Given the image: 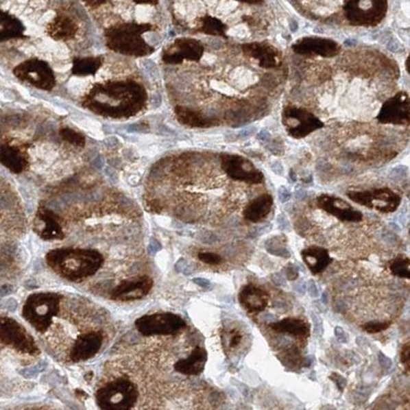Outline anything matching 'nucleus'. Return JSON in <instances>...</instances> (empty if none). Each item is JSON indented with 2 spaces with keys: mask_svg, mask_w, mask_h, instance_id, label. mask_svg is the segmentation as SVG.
Here are the masks:
<instances>
[{
  "mask_svg": "<svg viewBox=\"0 0 410 410\" xmlns=\"http://www.w3.org/2000/svg\"><path fill=\"white\" fill-rule=\"evenodd\" d=\"M200 31H202L205 34L224 36L225 35L226 25L219 19L207 16L202 19Z\"/></svg>",
  "mask_w": 410,
  "mask_h": 410,
  "instance_id": "nucleus-31",
  "label": "nucleus"
},
{
  "mask_svg": "<svg viewBox=\"0 0 410 410\" xmlns=\"http://www.w3.org/2000/svg\"><path fill=\"white\" fill-rule=\"evenodd\" d=\"M134 325L145 337L177 335L187 327L181 316L171 312L144 315L136 319Z\"/></svg>",
  "mask_w": 410,
  "mask_h": 410,
  "instance_id": "nucleus-5",
  "label": "nucleus"
},
{
  "mask_svg": "<svg viewBox=\"0 0 410 410\" xmlns=\"http://www.w3.org/2000/svg\"><path fill=\"white\" fill-rule=\"evenodd\" d=\"M272 280L274 281L275 285H278V287H283L285 285V280L283 278L282 275L280 273H277V274L273 275Z\"/></svg>",
  "mask_w": 410,
  "mask_h": 410,
  "instance_id": "nucleus-45",
  "label": "nucleus"
},
{
  "mask_svg": "<svg viewBox=\"0 0 410 410\" xmlns=\"http://www.w3.org/2000/svg\"><path fill=\"white\" fill-rule=\"evenodd\" d=\"M193 281L194 283H196V285H200V287H204V289L210 287V282H209L208 280H206V279L204 278H195Z\"/></svg>",
  "mask_w": 410,
  "mask_h": 410,
  "instance_id": "nucleus-46",
  "label": "nucleus"
},
{
  "mask_svg": "<svg viewBox=\"0 0 410 410\" xmlns=\"http://www.w3.org/2000/svg\"><path fill=\"white\" fill-rule=\"evenodd\" d=\"M311 317H312L313 323H314L315 333H317L318 335H323V324L320 317H319L318 315L315 314V313H312Z\"/></svg>",
  "mask_w": 410,
  "mask_h": 410,
  "instance_id": "nucleus-39",
  "label": "nucleus"
},
{
  "mask_svg": "<svg viewBox=\"0 0 410 410\" xmlns=\"http://www.w3.org/2000/svg\"><path fill=\"white\" fill-rule=\"evenodd\" d=\"M0 159L2 165L14 173H23L27 167V158L24 153L12 145H2Z\"/></svg>",
  "mask_w": 410,
  "mask_h": 410,
  "instance_id": "nucleus-24",
  "label": "nucleus"
},
{
  "mask_svg": "<svg viewBox=\"0 0 410 410\" xmlns=\"http://www.w3.org/2000/svg\"><path fill=\"white\" fill-rule=\"evenodd\" d=\"M348 197L356 204L376 209L382 213H393L398 208L401 202L400 196L388 188L374 191L349 192Z\"/></svg>",
  "mask_w": 410,
  "mask_h": 410,
  "instance_id": "nucleus-8",
  "label": "nucleus"
},
{
  "mask_svg": "<svg viewBox=\"0 0 410 410\" xmlns=\"http://www.w3.org/2000/svg\"><path fill=\"white\" fill-rule=\"evenodd\" d=\"M378 363L384 370H390L391 366H392V361H391L390 358L387 357L383 352L378 353Z\"/></svg>",
  "mask_w": 410,
  "mask_h": 410,
  "instance_id": "nucleus-41",
  "label": "nucleus"
},
{
  "mask_svg": "<svg viewBox=\"0 0 410 410\" xmlns=\"http://www.w3.org/2000/svg\"><path fill=\"white\" fill-rule=\"evenodd\" d=\"M271 328L277 333H287L296 337H307L310 335V326L307 322L298 318H285L270 324Z\"/></svg>",
  "mask_w": 410,
  "mask_h": 410,
  "instance_id": "nucleus-25",
  "label": "nucleus"
},
{
  "mask_svg": "<svg viewBox=\"0 0 410 410\" xmlns=\"http://www.w3.org/2000/svg\"><path fill=\"white\" fill-rule=\"evenodd\" d=\"M0 337L2 345L10 346L20 353L32 356L40 353L32 335L22 324L10 317H1Z\"/></svg>",
  "mask_w": 410,
  "mask_h": 410,
  "instance_id": "nucleus-6",
  "label": "nucleus"
},
{
  "mask_svg": "<svg viewBox=\"0 0 410 410\" xmlns=\"http://www.w3.org/2000/svg\"><path fill=\"white\" fill-rule=\"evenodd\" d=\"M390 321H383V322H380V321H370V322L365 323L362 326V329L368 333H378L386 330V329L390 327Z\"/></svg>",
  "mask_w": 410,
  "mask_h": 410,
  "instance_id": "nucleus-34",
  "label": "nucleus"
},
{
  "mask_svg": "<svg viewBox=\"0 0 410 410\" xmlns=\"http://www.w3.org/2000/svg\"><path fill=\"white\" fill-rule=\"evenodd\" d=\"M75 32V24L66 16H58L49 25V34L55 39H70L74 37Z\"/></svg>",
  "mask_w": 410,
  "mask_h": 410,
  "instance_id": "nucleus-28",
  "label": "nucleus"
},
{
  "mask_svg": "<svg viewBox=\"0 0 410 410\" xmlns=\"http://www.w3.org/2000/svg\"><path fill=\"white\" fill-rule=\"evenodd\" d=\"M237 1L245 2V3L256 4L262 2V0H237Z\"/></svg>",
  "mask_w": 410,
  "mask_h": 410,
  "instance_id": "nucleus-50",
  "label": "nucleus"
},
{
  "mask_svg": "<svg viewBox=\"0 0 410 410\" xmlns=\"http://www.w3.org/2000/svg\"><path fill=\"white\" fill-rule=\"evenodd\" d=\"M150 24L124 23L106 30V40L110 49L122 55L143 57L149 56L154 49L149 47L141 35L150 31Z\"/></svg>",
  "mask_w": 410,
  "mask_h": 410,
  "instance_id": "nucleus-2",
  "label": "nucleus"
},
{
  "mask_svg": "<svg viewBox=\"0 0 410 410\" xmlns=\"http://www.w3.org/2000/svg\"><path fill=\"white\" fill-rule=\"evenodd\" d=\"M291 198V192L285 187H281L279 190V200L281 202H287Z\"/></svg>",
  "mask_w": 410,
  "mask_h": 410,
  "instance_id": "nucleus-43",
  "label": "nucleus"
},
{
  "mask_svg": "<svg viewBox=\"0 0 410 410\" xmlns=\"http://www.w3.org/2000/svg\"><path fill=\"white\" fill-rule=\"evenodd\" d=\"M0 24V37L2 41L24 37V25L8 12H2Z\"/></svg>",
  "mask_w": 410,
  "mask_h": 410,
  "instance_id": "nucleus-27",
  "label": "nucleus"
},
{
  "mask_svg": "<svg viewBox=\"0 0 410 410\" xmlns=\"http://www.w3.org/2000/svg\"><path fill=\"white\" fill-rule=\"evenodd\" d=\"M62 297L56 293H37L29 296L23 306L22 316L35 330L47 333L53 317L60 311Z\"/></svg>",
  "mask_w": 410,
  "mask_h": 410,
  "instance_id": "nucleus-3",
  "label": "nucleus"
},
{
  "mask_svg": "<svg viewBox=\"0 0 410 410\" xmlns=\"http://www.w3.org/2000/svg\"><path fill=\"white\" fill-rule=\"evenodd\" d=\"M321 301L324 305H327L328 304V296H327V293H322V298H321Z\"/></svg>",
  "mask_w": 410,
  "mask_h": 410,
  "instance_id": "nucleus-51",
  "label": "nucleus"
},
{
  "mask_svg": "<svg viewBox=\"0 0 410 410\" xmlns=\"http://www.w3.org/2000/svg\"><path fill=\"white\" fill-rule=\"evenodd\" d=\"M86 5L91 6V8H98V6L102 5L106 3L108 0H82Z\"/></svg>",
  "mask_w": 410,
  "mask_h": 410,
  "instance_id": "nucleus-44",
  "label": "nucleus"
},
{
  "mask_svg": "<svg viewBox=\"0 0 410 410\" xmlns=\"http://www.w3.org/2000/svg\"><path fill=\"white\" fill-rule=\"evenodd\" d=\"M308 293L309 295L311 296V297L313 298H317L318 297L319 293H318V289H317L316 287V283L314 282V281L313 280H310L308 282Z\"/></svg>",
  "mask_w": 410,
  "mask_h": 410,
  "instance_id": "nucleus-42",
  "label": "nucleus"
},
{
  "mask_svg": "<svg viewBox=\"0 0 410 410\" xmlns=\"http://www.w3.org/2000/svg\"><path fill=\"white\" fill-rule=\"evenodd\" d=\"M33 231L45 241L53 240H63L65 238L63 227L60 223L59 217L45 205H40L37 209L34 221H33Z\"/></svg>",
  "mask_w": 410,
  "mask_h": 410,
  "instance_id": "nucleus-12",
  "label": "nucleus"
},
{
  "mask_svg": "<svg viewBox=\"0 0 410 410\" xmlns=\"http://www.w3.org/2000/svg\"><path fill=\"white\" fill-rule=\"evenodd\" d=\"M295 289H296V291H298V293H305V291H306V283L305 282H301V283H300V285H296Z\"/></svg>",
  "mask_w": 410,
  "mask_h": 410,
  "instance_id": "nucleus-48",
  "label": "nucleus"
},
{
  "mask_svg": "<svg viewBox=\"0 0 410 410\" xmlns=\"http://www.w3.org/2000/svg\"><path fill=\"white\" fill-rule=\"evenodd\" d=\"M335 335L341 343H346L349 341V335H348V333L341 326L335 327Z\"/></svg>",
  "mask_w": 410,
  "mask_h": 410,
  "instance_id": "nucleus-40",
  "label": "nucleus"
},
{
  "mask_svg": "<svg viewBox=\"0 0 410 410\" xmlns=\"http://www.w3.org/2000/svg\"><path fill=\"white\" fill-rule=\"evenodd\" d=\"M273 204L274 200L270 194H263L246 206L243 213L244 217L252 223H258L268 217L272 210Z\"/></svg>",
  "mask_w": 410,
  "mask_h": 410,
  "instance_id": "nucleus-23",
  "label": "nucleus"
},
{
  "mask_svg": "<svg viewBox=\"0 0 410 410\" xmlns=\"http://www.w3.org/2000/svg\"><path fill=\"white\" fill-rule=\"evenodd\" d=\"M317 202L323 210L335 215L341 221H360L363 219V215L360 211L356 210L351 205L339 198L335 197V196H319L317 198Z\"/></svg>",
  "mask_w": 410,
  "mask_h": 410,
  "instance_id": "nucleus-18",
  "label": "nucleus"
},
{
  "mask_svg": "<svg viewBox=\"0 0 410 410\" xmlns=\"http://www.w3.org/2000/svg\"><path fill=\"white\" fill-rule=\"evenodd\" d=\"M265 248L271 254L277 256H282L285 258H291V252L287 250V238L285 236H275L271 239L267 240L265 243Z\"/></svg>",
  "mask_w": 410,
  "mask_h": 410,
  "instance_id": "nucleus-30",
  "label": "nucleus"
},
{
  "mask_svg": "<svg viewBox=\"0 0 410 410\" xmlns=\"http://www.w3.org/2000/svg\"><path fill=\"white\" fill-rule=\"evenodd\" d=\"M14 75L41 90L51 91L56 86L53 70L45 62L30 60L14 68Z\"/></svg>",
  "mask_w": 410,
  "mask_h": 410,
  "instance_id": "nucleus-7",
  "label": "nucleus"
},
{
  "mask_svg": "<svg viewBox=\"0 0 410 410\" xmlns=\"http://www.w3.org/2000/svg\"><path fill=\"white\" fill-rule=\"evenodd\" d=\"M207 358L206 350L198 346L187 358L179 360L175 364L176 372L185 376H200L204 372Z\"/></svg>",
  "mask_w": 410,
  "mask_h": 410,
  "instance_id": "nucleus-20",
  "label": "nucleus"
},
{
  "mask_svg": "<svg viewBox=\"0 0 410 410\" xmlns=\"http://www.w3.org/2000/svg\"><path fill=\"white\" fill-rule=\"evenodd\" d=\"M244 53L258 60V65L263 68H274L279 65L278 53L270 45L264 43H250L243 45Z\"/></svg>",
  "mask_w": 410,
  "mask_h": 410,
  "instance_id": "nucleus-21",
  "label": "nucleus"
},
{
  "mask_svg": "<svg viewBox=\"0 0 410 410\" xmlns=\"http://www.w3.org/2000/svg\"><path fill=\"white\" fill-rule=\"evenodd\" d=\"M221 159L224 171L231 179L248 184H261L264 182L263 173L248 159L231 154H223Z\"/></svg>",
  "mask_w": 410,
  "mask_h": 410,
  "instance_id": "nucleus-9",
  "label": "nucleus"
},
{
  "mask_svg": "<svg viewBox=\"0 0 410 410\" xmlns=\"http://www.w3.org/2000/svg\"><path fill=\"white\" fill-rule=\"evenodd\" d=\"M269 296L266 291L254 285H248L239 293V303L250 313H258L268 305Z\"/></svg>",
  "mask_w": 410,
  "mask_h": 410,
  "instance_id": "nucleus-19",
  "label": "nucleus"
},
{
  "mask_svg": "<svg viewBox=\"0 0 410 410\" xmlns=\"http://www.w3.org/2000/svg\"><path fill=\"white\" fill-rule=\"evenodd\" d=\"M204 47L200 41L191 38H179L175 41L173 47L163 53L162 60L165 64L177 65L188 61H200L204 56Z\"/></svg>",
  "mask_w": 410,
  "mask_h": 410,
  "instance_id": "nucleus-13",
  "label": "nucleus"
},
{
  "mask_svg": "<svg viewBox=\"0 0 410 410\" xmlns=\"http://www.w3.org/2000/svg\"><path fill=\"white\" fill-rule=\"evenodd\" d=\"M407 71H409V73L410 74V55H409V59H407Z\"/></svg>",
  "mask_w": 410,
  "mask_h": 410,
  "instance_id": "nucleus-52",
  "label": "nucleus"
},
{
  "mask_svg": "<svg viewBox=\"0 0 410 410\" xmlns=\"http://www.w3.org/2000/svg\"><path fill=\"white\" fill-rule=\"evenodd\" d=\"M154 287V280L151 277H136L123 280L115 289H112L110 298L116 302H134L143 299L149 295Z\"/></svg>",
  "mask_w": 410,
  "mask_h": 410,
  "instance_id": "nucleus-11",
  "label": "nucleus"
},
{
  "mask_svg": "<svg viewBox=\"0 0 410 410\" xmlns=\"http://www.w3.org/2000/svg\"><path fill=\"white\" fill-rule=\"evenodd\" d=\"M138 389L128 378H119L104 385L96 393V402L104 410H128L136 405Z\"/></svg>",
  "mask_w": 410,
  "mask_h": 410,
  "instance_id": "nucleus-4",
  "label": "nucleus"
},
{
  "mask_svg": "<svg viewBox=\"0 0 410 410\" xmlns=\"http://www.w3.org/2000/svg\"><path fill=\"white\" fill-rule=\"evenodd\" d=\"M102 63L103 59L101 57L74 59L72 73L75 76L94 75L100 69Z\"/></svg>",
  "mask_w": 410,
  "mask_h": 410,
  "instance_id": "nucleus-29",
  "label": "nucleus"
},
{
  "mask_svg": "<svg viewBox=\"0 0 410 410\" xmlns=\"http://www.w3.org/2000/svg\"><path fill=\"white\" fill-rule=\"evenodd\" d=\"M136 4H150V5H157L159 0H132Z\"/></svg>",
  "mask_w": 410,
  "mask_h": 410,
  "instance_id": "nucleus-47",
  "label": "nucleus"
},
{
  "mask_svg": "<svg viewBox=\"0 0 410 410\" xmlns=\"http://www.w3.org/2000/svg\"><path fill=\"white\" fill-rule=\"evenodd\" d=\"M302 258L313 274H319L330 264L328 250L323 248L311 246L302 252Z\"/></svg>",
  "mask_w": 410,
  "mask_h": 410,
  "instance_id": "nucleus-22",
  "label": "nucleus"
},
{
  "mask_svg": "<svg viewBox=\"0 0 410 410\" xmlns=\"http://www.w3.org/2000/svg\"><path fill=\"white\" fill-rule=\"evenodd\" d=\"M347 16L355 24H372L384 18L386 0H353L346 8Z\"/></svg>",
  "mask_w": 410,
  "mask_h": 410,
  "instance_id": "nucleus-10",
  "label": "nucleus"
},
{
  "mask_svg": "<svg viewBox=\"0 0 410 410\" xmlns=\"http://www.w3.org/2000/svg\"><path fill=\"white\" fill-rule=\"evenodd\" d=\"M45 261L49 268L62 278L80 282L97 274L102 268L105 258L96 250L62 248L49 250Z\"/></svg>",
  "mask_w": 410,
  "mask_h": 410,
  "instance_id": "nucleus-1",
  "label": "nucleus"
},
{
  "mask_svg": "<svg viewBox=\"0 0 410 410\" xmlns=\"http://www.w3.org/2000/svg\"><path fill=\"white\" fill-rule=\"evenodd\" d=\"M285 274H287V278L291 281L297 280L299 278V269L296 265L289 264L285 268Z\"/></svg>",
  "mask_w": 410,
  "mask_h": 410,
  "instance_id": "nucleus-37",
  "label": "nucleus"
},
{
  "mask_svg": "<svg viewBox=\"0 0 410 410\" xmlns=\"http://www.w3.org/2000/svg\"><path fill=\"white\" fill-rule=\"evenodd\" d=\"M104 337L101 331H90L77 337L70 350L72 362H84L92 359L100 352Z\"/></svg>",
  "mask_w": 410,
  "mask_h": 410,
  "instance_id": "nucleus-14",
  "label": "nucleus"
},
{
  "mask_svg": "<svg viewBox=\"0 0 410 410\" xmlns=\"http://www.w3.org/2000/svg\"><path fill=\"white\" fill-rule=\"evenodd\" d=\"M378 121L383 123L407 124L410 122V102L409 97L399 94L384 104L380 114Z\"/></svg>",
  "mask_w": 410,
  "mask_h": 410,
  "instance_id": "nucleus-15",
  "label": "nucleus"
},
{
  "mask_svg": "<svg viewBox=\"0 0 410 410\" xmlns=\"http://www.w3.org/2000/svg\"><path fill=\"white\" fill-rule=\"evenodd\" d=\"M75 393L76 396L80 397V399H82V400H84V399L88 398V395L86 394L84 391L80 390V389H77V390L75 391Z\"/></svg>",
  "mask_w": 410,
  "mask_h": 410,
  "instance_id": "nucleus-49",
  "label": "nucleus"
},
{
  "mask_svg": "<svg viewBox=\"0 0 410 410\" xmlns=\"http://www.w3.org/2000/svg\"><path fill=\"white\" fill-rule=\"evenodd\" d=\"M293 49L296 53L301 55H317L324 58L335 57L339 51L337 43L320 37H305L298 41Z\"/></svg>",
  "mask_w": 410,
  "mask_h": 410,
  "instance_id": "nucleus-17",
  "label": "nucleus"
},
{
  "mask_svg": "<svg viewBox=\"0 0 410 410\" xmlns=\"http://www.w3.org/2000/svg\"><path fill=\"white\" fill-rule=\"evenodd\" d=\"M223 339L224 345L228 346L230 349H234L241 341V335L237 329H233V330H230L229 333L224 335Z\"/></svg>",
  "mask_w": 410,
  "mask_h": 410,
  "instance_id": "nucleus-35",
  "label": "nucleus"
},
{
  "mask_svg": "<svg viewBox=\"0 0 410 410\" xmlns=\"http://www.w3.org/2000/svg\"><path fill=\"white\" fill-rule=\"evenodd\" d=\"M390 271L394 276L410 280V260L407 256H399L391 262Z\"/></svg>",
  "mask_w": 410,
  "mask_h": 410,
  "instance_id": "nucleus-32",
  "label": "nucleus"
},
{
  "mask_svg": "<svg viewBox=\"0 0 410 410\" xmlns=\"http://www.w3.org/2000/svg\"><path fill=\"white\" fill-rule=\"evenodd\" d=\"M60 136L65 142L74 145L76 147H84L86 145V138L80 132L71 130L69 128H64L60 130Z\"/></svg>",
  "mask_w": 410,
  "mask_h": 410,
  "instance_id": "nucleus-33",
  "label": "nucleus"
},
{
  "mask_svg": "<svg viewBox=\"0 0 410 410\" xmlns=\"http://www.w3.org/2000/svg\"><path fill=\"white\" fill-rule=\"evenodd\" d=\"M198 258L207 265H219L223 261L221 256L215 252H200Z\"/></svg>",
  "mask_w": 410,
  "mask_h": 410,
  "instance_id": "nucleus-36",
  "label": "nucleus"
},
{
  "mask_svg": "<svg viewBox=\"0 0 410 410\" xmlns=\"http://www.w3.org/2000/svg\"><path fill=\"white\" fill-rule=\"evenodd\" d=\"M175 112L179 121L190 128H209L215 124L213 119H209L200 112L193 111L182 106L176 107Z\"/></svg>",
  "mask_w": 410,
  "mask_h": 410,
  "instance_id": "nucleus-26",
  "label": "nucleus"
},
{
  "mask_svg": "<svg viewBox=\"0 0 410 410\" xmlns=\"http://www.w3.org/2000/svg\"><path fill=\"white\" fill-rule=\"evenodd\" d=\"M330 378L333 381V382L335 383V385H337V387L339 389V391L343 392V389H345L346 386H347V381H346V378L339 374H331Z\"/></svg>",
  "mask_w": 410,
  "mask_h": 410,
  "instance_id": "nucleus-38",
  "label": "nucleus"
},
{
  "mask_svg": "<svg viewBox=\"0 0 410 410\" xmlns=\"http://www.w3.org/2000/svg\"><path fill=\"white\" fill-rule=\"evenodd\" d=\"M285 115L287 119H293L291 121L297 122L289 128V134L293 138H304L323 126L322 122L314 114L303 109L289 107L285 110Z\"/></svg>",
  "mask_w": 410,
  "mask_h": 410,
  "instance_id": "nucleus-16",
  "label": "nucleus"
}]
</instances>
